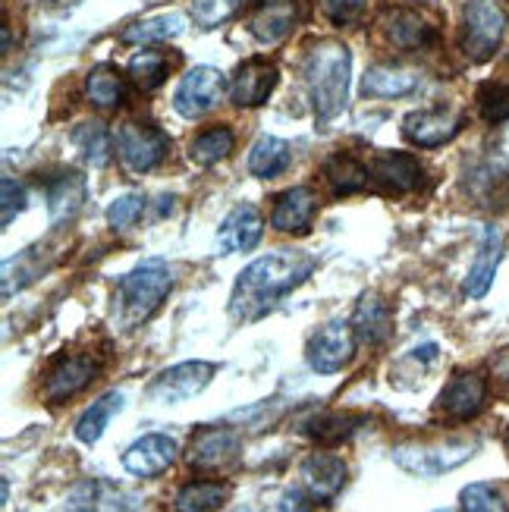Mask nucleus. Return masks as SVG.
Segmentation results:
<instances>
[{"mask_svg": "<svg viewBox=\"0 0 509 512\" xmlns=\"http://www.w3.org/2000/svg\"><path fill=\"white\" fill-rule=\"evenodd\" d=\"M318 261L302 252H271L252 261L246 271L236 277L230 296V315L236 321H258L296 286H302L315 274Z\"/></svg>", "mask_w": 509, "mask_h": 512, "instance_id": "nucleus-1", "label": "nucleus"}, {"mask_svg": "<svg viewBox=\"0 0 509 512\" xmlns=\"http://www.w3.org/2000/svg\"><path fill=\"white\" fill-rule=\"evenodd\" d=\"M352 57L340 41H318L305 57V85L321 120L337 117L349 101Z\"/></svg>", "mask_w": 509, "mask_h": 512, "instance_id": "nucleus-2", "label": "nucleus"}, {"mask_svg": "<svg viewBox=\"0 0 509 512\" xmlns=\"http://www.w3.org/2000/svg\"><path fill=\"white\" fill-rule=\"evenodd\" d=\"M173 289V274L167 261L161 258H145L132 267L129 274L120 277L117 286V308L123 311L126 324H139L148 321L158 305L170 296Z\"/></svg>", "mask_w": 509, "mask_h": 512, "instance_id": "nucleus-3", "label": "nucleus"}, {"mask_svg": "<svg viewBox=\"0 0 509 512\" xmlns=\"http://www.w3.org/2000/svg\"><path fill=\"white\" fill-rule=\"evenodd\" d=\"M478 450L475 440H447V443H406V447H396L393 459L400 469L422 475V478H437L444 472L459 469L472 453Z\"/></svg>", "mask_w": 509, "mask_h": 512, "instance_id": "nucleus-4", "label": "nucleus"}, {"mask_svg": "<svg viewBox=\"0 0 509 512\" xmlns=\"http://www.w3.org/2000/svg\"><path fill=\"white\" fill-rule=\"evenodd\" d=\"M506 35V16L497 0H466V35L462 51L469 60H491Z\"/></svg>", "mask_w": 509, "mask_h": 512, "instance_id": "nucleus-5", "label": "nucleus"}, {"mask_svg": "<svg viewBox=\"0 0 509 512\" xmlns=\"http://www.w3.org/2000/svg\"><path fill=\"white\" fill-rule=\"evenodd\" d=\"M352 355H356V330H352V324L334 318L321 324L312 340H308L305 346V359H308V368L318 371V374H337L343 371Z\"/></svg>", "mask_w": 509, "mask_h": 512, "instance_id": "nucleus-6", "label": "nucleus"}, {"mask_svg": "<svg viewBox=\"0 0 509 512\" xmlns=\"http://www.w3.org/2000/svg\"><path fill=\"white\" fill-rule=\"evenodd\" d=\"M117 154L126 170L132 173H148L158 167L167 151H170V139L167 132L154 129V126H145V123H123L117 129Z\"/></svg>", "mask_w": 509, "mask_h": 512, "instance_id": "nucleus-7", "label": "nucleus"}, {"mask_svg": "<svg viewBox=\"0 0 509 512\" xmlns=\"http://www.w3.org/2000/svg\"><path fill=\"white\" fill-rule=\"evenodd\" d=\"M214 374H217V365L214 362H202V359L173 365L164 374L154 377V384L148 387V399H154V403H164V406L186 403V399L198 396L211 384Z\"/></svg>", "mask_w": 509, "mask_h": 512, "instance_id": "nucleus-8", "label": "nucleus"}, {"mask_svg": "<svg viewBox=\"0 0 509 512\" xmlns=\"http://www.w3.org/2000/svg\"><path fill=\"white\" fill-rule=\"evenodd\" d=\"M220 95H224V76H220V70H214V66H195V70L183 76L180 88H176L173 107L180 117L195 120L208 114L220 101Z\"/></svg>", "mask_w": 509, "mask_h": 512, "instance_id": "nucleus-9", "label": "nucleus"}, {"mask_svg": "<svg viewBox=\"0 0 509 512\" xmlns=\"http://www.w3.org/2000/svg\"><path fill=\"white\" fill-rule=\"evenodd\" d=\"M466 123V114L459 107H431V110H415L403 120L406 139L418 148H437L450 142Z\"/></svg>", "mask_w": 509, "mask_h": 512, "instance_id": "nucleus-10", "label": "nucleus"}, {"mask_svg": "<svg viewBox=\"0 0 509 512\" xmlns=\"http://www.w3.org/2000/svg\"><path fill=\"white\" fill-rule=\"evenodd\" d=\"M176 459V440L167 434H145L123 453V469L136 478H154L167 472Z\"/></svg>", "mask_w": 509, "mask_h": 512, "instance_id": "nucleus-11", "label": "nucleus"}, {"mask_svg": "<svg viewBox=\"0 0 509 512\" xmlns=\"http://www.w3.org/2000/svg\"><path fill=\"white\" fill-rule=\"evenodd\" d=\"M277 66L268 60H246L230 82V101L236 107H261L277 85Z\"/></svg>", "mask_w": 509, "mask_h": 512, "instance_id": "nucleus-12", "label": "nucleus"}, {"mask_svg": "<svg viewBox=\"0 0 509 512\" xmlns=\"http://www.w3.org/2000/svg\"><path fill=\"white\" fill-rule=\"evenodd\" d=\"M484 399H488V384H484V377L475 374V371H459V374L450 377V384L444 387V393H440L437 409L447 412L450 418L466 421V418L481 412Z\"/></svg>", "mask_w": 509, "mask_h": 512, "instance_id": "nucleus-13", "label": "nucleus"}, {"mask_svg": "<svg viewBox=\"0 0 509 512\" xmlns=\"http://www.w3.org/2000/svg\"><path fill=\"white\" fill-rule=\"evenodd\" d=\"M261 230H264V220H261L258 208L239 205L224 217V224H220V230H217V252L220 255L249 252L261 242Z\"/></svg>", "mask_w": 509, "mask_h": 512, "instance_id": "nucleus-14", "label": "nucleus"}, {"mask_svg": "<svg viewBox=\"0 0 509 512\" xmlns=\"http://www.w3.org/2000/svg\"><path fill=\"white\" fill-rule=\"evenodd\" d=\"M302 481L315 503H330L346 484V462L334 453H312L302 462Z\"/></svg>", "mask_w": 509, "mask_h": 512, "instance_id": "nucleus-15", "label": "nucleus"}, {"mask_svg": "<svg viewBox=\"0 0 509 512\" xmlns=\"http://www.w3.org/2000/svg\"><path fill=\"white\" fill-rule=\"evenodd\" d=\"M236 456H239V437H236V431L211 428V431H202L189 443L186 462L192 465V469L211 472V469H224V465H230Z\"/></svg>", "mask_w": 509, "mask_h": 512, "instance_id": "nucleus-16", "label": "nucleus"}, {"mask_svg": "<svg viewBox=\"0 0 509 512\" xmlns=\"http://www.w3.org/2000/svg\"><path fill=\"white\" fill-rule=\"evenodd\" d=\"M139 500L129 497L107 481H82L76 491L63 500V512H136Z\"/></svg>", "mask_w": 509, "mask_h": 512, "instance_id": "nucleus-17", "label": "nucleus"}, {"mask_svg": "<svg viewBox=\"0 0 509 512\" xmlns=\"http://www.w3.org/2000/svg\"><path fill=\"white\" fill-rule=\"evenodd\" d=\"M95 374H98V365L92 355H73V359L60 362L48 374V381H44V399H48V403H66V399H73L76 393H82L92 384Z\"/></svg>", "mask_w": 509, "mask_h": 512, "instance_id": "nucleus-18", "label": "nucleus"}, {"mask_svg": "<svg viewBox=\"0 0 509 512\" xmlns=\"http://www.w3.org/2000/svg\"><path fill=\"white\" fill-rule=\"evenodd\" d=\"M315 208H318V195L308 186L286 189L283 195H277V202L271 208V224L274 230L283 233H305L315 220Z\"/></svg>", "mask_w": 509, "mask_h": 512, "instance_id": "nucleus-19", "label": "nucleus"}, {"mask_svg": "<svg viewBox=\"0 0 509 512\" xmlns=\"http://www.w3.org/2000/svg\"><path fill=\"white\" fill-rule=\"evenodd\" d=\"M296 16H299L296 0H261L249 16V32L261 44H277L293 32Z\"/></svg>", "mask_w": 509, "mask_h": 512, "instance_id": "nucleus-20", "label": "nucleus"}, {"mask_svg": "<svg viewBox=\"0 0 509 512\" xmlns=\"http://www.w3.org/2000/svg\"><path fill=\"white\" fill-rule=\"evenodd\" d=\"M368 170H371V183L384 186L387 192H409L422 183V167H418V161L403 151L378 154Z\"/></svg>", "mask_w": 509, "mask_h": 512, "instance_id": "nucleus-21", "label": "nucleus"}, {"mask_svg": "<svg viewBox=\"0 0 509 512\" xmlns=\"http://www.w3.org/2000/svg\"><path fill=\"white\" fill-rule=\"evenodd\" d=\"M352 330L365 346H381L390 340L393 333V315L390 305L378 293H365L356 305V315H352Z\"/></svg>", "mask_w": 509, "mask_h": 512, "instance_id": "nucleus-22", "label": "nucleus"}, {"mask_svg": "<svg viewBox=\"0 0 509 512\" xmlns=\"http://www.w3.org/2000/svg\"><path fill=\"white\" fill-rule=\"evenodd\" d=\"M500 255H503L500 230H497V227H488V230H484L481 246H478V258H475L472 271H469V277H466V293H469L472 299H481V296L491 289L494 274H497V264H500Z\"/></svg>", "mask_w": 509, "mask_h": 512, "instance_id": "nucleus-23", "label": "nucleus"}, {"mask_svg": "<svg viewBox=\"0 0 509 512\" xmlns=\"http://www.w3.org/2000/svg\"><path fill=\"white\" fill-rule=\"evenodd\" d=\"M387 35L396 48H425L437 38V29L418 10H396L387 22Z\"/></svg>", "mask_w": 509, "mask_h": 512, "instance_id": "nucleus-24", "label": "nucleus"}, {"mask_svg": "<svg viewBox=\"0 0 509 512\" xmlns=\"http://www.w3.org/2000/svg\"><path fill=\"white\" fill-rule=\"evenodd\" d=\"M85 95L98 110H114L126 98V82H123L120 70H114L110 63H101V66H95L92 73H88Z\"/></svg>", "mask_w": 509, "mask_h": 512, "instance_id": "nucleus-25", "label": "nucleus"}, {"mask_svg": "<svg viewBox=\"0 0 509 512\" xmlns=\"http://www.w3.org/2000/svg\"><path fill=\"white\" fill-rule=\"evenodd\" d=\"M186 32V19L176 16V13H161V16H151V19H139V22H129V26L120 32V38L126 44H151V41H167Z\"/></svg>", "mask_w": 509, "mask_h": 512, "instance_id": "nucleus-26", "label": "nucleus"}, {"mask_svg": "<svg viewBox=\"0 0 509 512\" xmlns=\"http://www.w3.org/2000/svg\"><path fill=\"white\" fill-rule=\"evenodd\" d=\"M290 167V145L277 136H261L249 151V170L258 180H274Z\"/></svg>", "mask_w": 509, "mask_h": 512, "instance_id": "nucleus-27", "label": "nucleus"}, {"mask_svg": "<svg viewBox=\"0 0 509 512\" xmlns=\"http://www.w3.org/2000/svg\"><path fill=\"white\" fill-rule=\"evenodd\" d=\"M233 494V487L227 481H198L186 484L176 494V509L180 512H217Z\"/></svg>", "mask_w": 509, "mask_h": 512, "instance_id": "nucleus-28", "label": "nucleus"}, {"mask_svg": "<svg viewBox=\"0 0 509 512\" xmlns=\"http://www.w3.org/2000/svg\"><path fill=\"white\" fill-rule=\"evenodd\" d=\"M123 406V393H104L101 399H95L92 409H88L82 418H79V425H76V437L79 443H85V447H92V443L101 440V434L107 431L110 425V418H114Z\"/></svg>", "mask_w": 509, "mask_h": 512, "instance_id": "nucleus-29", "label": "nucleus"}, {"mask_svg": "<svg viewBox=\"0 0 509 512\" xmlns=\"http://www.w3.org/2000/svg\"><path fill=\"white\" fill-rule=\"evenodd\" d=\"M418 82V76L412 70H400V66H374V70L365 73V85L362 92L371 98H400L406 92H412Z\"/></svg>", "mask_w": 509, "mask_h": 512, "instance_id": "nucleus-30", "label": "nucleus"}, {"mask_svg": "<svg viewBox=\"0 0 509 512\" xmlns=\"http://www.w3.org/2000/svg\"><path fill=\"white\" fill-rule=\"evenodd\" d=\"M324 180L334 186V192H359L371 183V170L365 164H359L356 158H349V154H334V158H327L324 164Z\"/></svg>", "mask_w": 509, "mask_h": 512, "instance_id": "nucleus-31", "label": "nucleus"}, {"mask_svg": "<svg viewBox=\"0 0 509 512\" xmlns=\"http://www.w3.org/2000/svg\"><path fill=\"white\" fill-rule=\"evenodd\" d=\"M167 73H170V63L161 51H139L129 60V76L142 88V92L161 88L167 82Z\"/></svg>", "mask_w": 509, "mask_h": 512, "instance_id": "nucleus-32", "label": "nucleus"}, {"mask_svg": "<svg viewBox=\"0 0 509 512\" xmlns=\"http://www.w3.org/2000/svg\"><path fill=\"white\" fill-rule=\"evenodd\" d=\"M192 158L195 164H202V167H211L217 161H224L227 154L233 151V132L227 126H214V129H205L202 136H198L192 142Z\"/></svg>", "mask_w": 509, "mask_h": 512, "instance_id": "nucleus-33", "label": "nucleus"}, {"mask_svg": "<svg viewBox=\"0 0 509 512\" xmlns=\"http://www.w3.org/2000/svg\"><path fill=\"white\" fill-rule=\"evenodd\" d=\"M73 142L76 148L82 151V158L95 167H104L107 158H110V136L101 123H82L76 132H73Z\"/></svg>", "mask_w": 509, "mask_h": 512, "instance_id": "nucleus-34", "label": "nucleus"}, {"mask_svg": "<svg viewBox=\"0 0 509 512\" xmlns=\"http://www.w3.org/2000/svg\"><path fill=\"white\" fill-rule=\"evenodd\" d=\"M82 198H85V186H82V180L76 173L57 180L51 186V220H54V224H60L63 217H73L76 208L82 205Z\"/></svg>", "mask_w": 509, "mask_h": 512, "instance_id": "nucleus-35", "label": "nucleus"}, {"mask_svg": "<svg viewBox=\"0 0 509 512\" xmlns=\"http://www.w3.org/2000/svg\"><path fill=\"white\" fill-rule=\"evenodd\" d=\"M462 512H506V500L497 487L491 484H469L466 491L459 494Z\"/></svg>", "mask_w": 509, "mask_h": 512, "instance_id": "nucleus-36", "label": "nucleus"}, {"mask_svg": "<svg viewBox=\"0 0 509 512\" xmlns=\"http://www.w3.org/2000/svg\"><path fill=\"white\" fill-rule=\"evenodd\" d=\"M481 117L488 123H503L509 117V82H488L478 92Z\"/></svg>", "mask_w": 509, "mask_h": 512, "instance_id": "nucleus-37", "label": "nucleus"}, {"mask_svg": "<svg viewBox=\"0 0 509 512\" xmlns=\"http://www.w3.org/2000/svg\"><path fill=\"white\" fill-rule=\"evenodd\" d=\"M145 211V198L136 195V192H129V195H120L114 205L107 208V224L114 227L117 233L129 230V227H136L139 224V217Z\"/></svg>", "mask_w": 509, "mask_h": 512, "instance_id": "nucleus-38", "label": "nucleus"}, {"mask_svg": "<svg viewBox=\"0 0 509 512\" xmlns=\"http://www.w3.org/2000/svg\"><path fill=\"white\" fill-rule=\"evenodd\" d=\"M239 4L242 0H192V19L195 26L214 29L220 22H227L239 10Z\"/></svg>", "mask_w": 509, "mask_h": 512, "instance_id": "nucleus-39", "label": "nucleus"}, {"mask_svg": "<svg viewBox=\"0 0 509 512\" xmlns=\"http://www.w3.org/2000/svg\"><path fill=\"white\" fill-rule=\"evenodd\" d=\"M352 428H356V421H349L343 415H324V418H315L312 425H308V437H315V440H343V437H349Z\"/></svg>", "mask_w": 509, "mask_h": 512, "instance_id": "nucleus-40", "label": "nucleus"}, {"mask_svg": "<svg viewBox=\"0 0 509 512\" xmlns=\"http://www.w3.org/2000/svg\"><path fill=\"white\" fill-rule=\"evenodd\" d=\"M0 192H4V217H0V224L10 227L13 217L26 211V189H22V183H16L13 176H4Z\"/></svg>", "mask_w": 509, "mask_h": 512, "instance_id": "nucleus-41", "label": "nucleus"}, {"mask_svg": "<svg viewBox=\"0 0 509 512\" xmlns=\"http://www.w3.org/2000/svg\"><path fill=\"white\" fill-rule=\"evenodd\" d=\"M321 10L330 16L334 26H352L362 16L365 0H321Z\"/></svg>", "mask_w": 509, "mask_h": 512, "instance_id": "nucleus-42", "label": "nucleus"}, {"mask_svg": "<svg viewBox=\"0 0 509 512\" xmlns=\"http://www.w3.org/2000/svg\"><path fill=\"white\" fill-rule=\"evenodd\" d=\"M312 506H315V497L308 494L305 487H286L277 503L280 512H312Z\"/></svg>", "mask_w": 509, "mask_h": 512, "instance_id": "nucleus-43", "label": "nucleus"}, {"mask_svg": "<svg viewBox=\"0 0 509 512\" xmlns=\"http://www.w3.org/2000/svg\"><path fill=\"white\" fill-rule=\"evenodd\" d=\"M491 374L497 377V381L509 384V346H503L491 355Z\"/></svg>", "mask_w": 509, "mask_h": 512, "instance_id": "nucleus-44", "label": "nucleus"}, {"mask_svg": "<svg viewBox=\"0 0 509 512\" xmlns=\"http://www.w3.org/2000/svg\"><path fill=\"white\" fill-rule=\"evenodd\" d=\"M239 512H258V509H252V506H249V509H239Z\"/></svg>", "mask_w": 509, "mask_h": 512, "instance_id": "nucleus-45", "label": "nucleus"}, {"mask_svg": "<svg viewBox=\"0 0 509 512\" xmlns=\"http://www.w3.org/2000/svg\"><path fill=\"white\" fill-rule=\"evenodd\" d=\"M506 453H509V431H506Z\"/></svg>", "mask_w": 509, "mask_h": 512, "instance_id": "nucleus-46", "label": "nucleus"}, {"mask_svg": "<svg viewBox=\"0 0 509 512\" xmlns=\"http://www.w3.org/2000/svg\"><path fill=\"white\" fill-rule=\"evenodd\" d=\"M434 512H453V509H434Z\"/></svg>", "mask_w": 509, "mask_h": 512, "instance_id": "nucleus-47", "label": "nucleus"}]
</instances>
